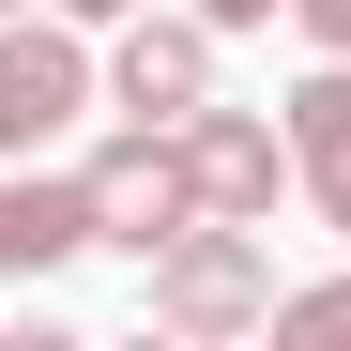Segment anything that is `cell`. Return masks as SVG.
<instances>
[{
    "mask_svg": "<svg viewBox=\"0 0 351 351\" xmlns=\"http://www.w3.org/2000/svg\"><path fill=\"white\" fill-rule=\"evenodd\" d=\"M107 107H123V123H184V107H214V16H199V0L107 31Z\"/></svg>",
    "mask_w": 351,
    "mask_h": 351,
    "instance_id": "obj_4",
    "label": "cell"
},
{
    "mask_svg": "<svg viewBox=\"0 0 351 351\" xmlns=\"http://www.w3.org/2000/svg\"><path fill=\"white\" fill-rule=\"evenodd\" d=\"M92 214H107V245H123V260H153L168 229H199V184H184V138H168V123H123V138L92 153Z\"/></svg>",
    "mask_w": 351,
    "mask_h": 351,
    "instance_id": "obj_5",
    "label": "cell"
},
{
    "mask_svg": "<svg viewBox=\"0 0 351 351\" xmlns=\"http://www.w3.org/2000/svg\"><path fill=\"white\" fill-rule=\"evenodd\" d=\"M290 16H306V46H321V62H351V0H290Z\"/></svg>",
    "mask_w": 351,
    "mask_h": 351,
    "instance_id": "obj_9",
    "label": "cell"
},
{
    "mask_svg": "<svg viewBox=\"0 0 351 351\" xmlns=\"http://www.w3.org/2000/svg\"><path fill=\"white\" fill-rule=\"evenodd\" d=\"M290 168H306V199H321V229L351 245V62H321L306 92H290Z\"/></svg>",
    "mask_w": 351,
    "mask_h": 351,
    "instance_id": "obj_7",
    "label": "cell"
},
{
    "mask_svg": "<svg viewBox=\"0 0 351 351\" xmlns=\"http://www.w3.org/2000/svg\"><path fill=\"white\" fill-rule=\"evenodd\" d=\"M138 275H153V321H168V336H199V351L275 321V245H260L245 214H199V229H168Z\"/></svg>",
    "mask_w": 351,
    "mask_h": 351,
    "instance_id": "obj_1",
    "label": "cell"
},
{
    "mask_svg": "<svg viewBox=\"0 0 351 351\" xmlns=\"http://www.w3.org/2000/svg\"><path fill=\"white\" fill-rule=\"evenodd\" d=\"M77 245H107L92 168H0V275H62Z\"/></svg>",
    "mask_w": 351,
    "mask_h": 351,
    "instance_id": "obj_6",
    "label": "cell"
},
{
    "mask_svg": "<svg viewBox=\"0 0 351 351\" xmlns=\"http://www.w3.org/2000/svg\"><path fill=\"white\" fill-rule=\"evenodd\" d=\"M0 16H31V0H0Z\"/></svg>",
    "mask_w": 351,
    "mask_h": 351,
    "instance_id": "obj_12",
    "label": "cell"
},
{
    "mask_svg": "<svg viewBox=\"0 0 351 351\" xmlns=\"http://www.w3.org/2000/svg\"><path fill=\"white\" fill-rule=\"evenodd\" d=\"M77 107H107L92 31L46 0V16H0V168H31L46 138H77Z\"/></svg>",
    "mask_w": 351,
    "mask_h": 351,
    "instance_id": "obj_2",
    "label": "cell"
},
{
    "mask_svg": "<svg viewBox=\"0 0 351 351\" xmlns=\"http://www.w3.org/2000/svg\"><path fill=\"white\" fill-rule=\"evenodd\" d=\"M62 16H77V31H123V16H138V0H62Z\"/></svg>",
    "mask_w": 351,
    "mask_h": 351,
    "instance_id": "obj_11",
    "label": "cell"
},
{
    "mask_svg": "<svg viewBox=\"0 0 351 351\" xmlns=\"http://www.w3.org/2000/svg\"><path fill=\"white\" fill-rule=\"evenodd\" d=\"M184 184H199V214H245V229H275V199L306 184L290 168V123H260V107H184Z\"/></svg>",
    "mask_w": 351,
    "mask_h": 351,
    "instance_id": "obj_3",
    "label": "cell"
},
{
    "mask_svg": "<svg viewBox=\"0 0 351 351\" xmlns=\"http://www.w3.org/2000/svg\"><path fill=\"white\" fill-rule=\"evenodd\" d=\"M275 336H351V275H306V290H275Z\"/></svg>",
    "mask_w": 351,
    "mask_h": 351,
    "instance_id": "obj_8",
    "label": "cell"
},
{
    "mask_svg": "<svg viewBox=\"0 0 351 351\" xmlns=\"http://www.w3.org/2000/svg\"><path fill=\"white\" fill-rule=\"evenodd\" d=\"M199 16H214V31H275L290 0H199Z\"/></svg>",
    "mask_w": 351,
    "mask_h": 351,
    "instance_id": "obj_10",
    "label": "cell"
}]
</instances>
